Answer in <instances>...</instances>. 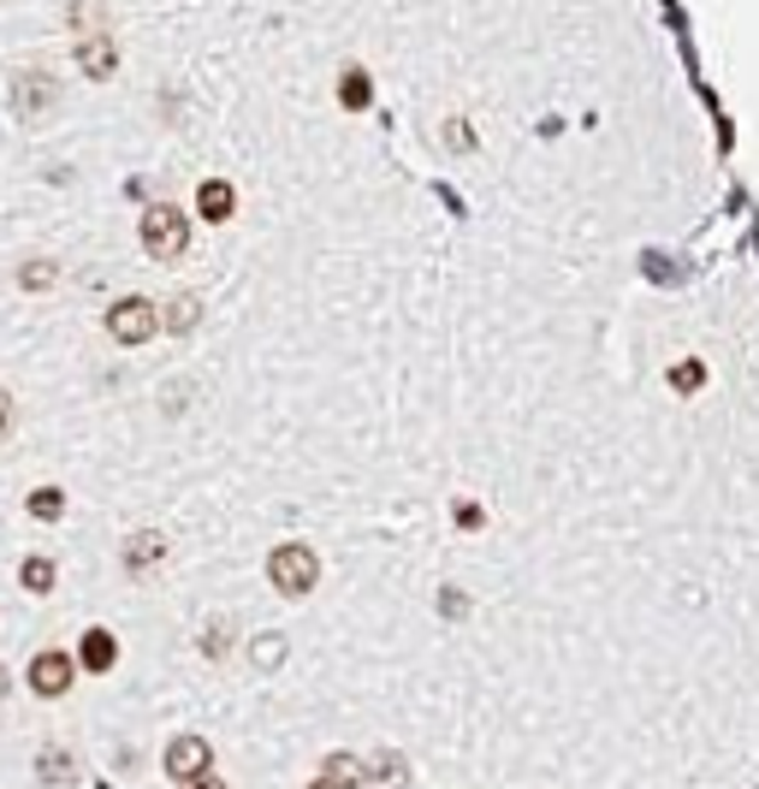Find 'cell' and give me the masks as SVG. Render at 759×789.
<instances>
[{"instance_id": "1", "label": "cell", "mask_w": 759, "mask_h": 789, "mask_svg": "<svg viewBox=\"0 0 759 789\" xmlns=\"http://www.w3.org/2000/svg\"><path fill=\"white\" fill-rule=\"evenodd\" d=\"M190 244V220L172 209V202H154V209L143 214V250L154 255V262H179Z\"/></svg>"}, {"instance_id": "2", "label": "cell", "mask_w": 759, "mask_h": 789, "mask_svg": "<svg viewBox=\"0 0 759 789\" xmlns=\"http://www.w3.org/2000/svg\"><path fill=\"white\" fill-rule=\"evenodd\" d=\"M108 333L119 338V345H143V338L161 333V315H154L149 297H119L108 308Z\"/></svg>"}, {"instance_id": "3", "label": "cell", "mask_w": 759, "mask_h": 789, "mask_svg": "<svg viewBox=\"0 0 759 789\" xmlns=\"http://www.w3.org/2000/svg\"><path fill=\"white\" fill-rule=\"evenodd\" d=\"M267 576H273V588L280 594H308L315 588V576H321V564L308 546H280V553L267 558Z\"/></svg>"}, {"instance_id": "4", "label": "cell", "mask_w": 759, "mask_h": 789, "mask_svg": "<svg viewBox=\"0 0 759 789\" xmlns=\"http://www.w3.org/2000/svg\"><path fill=\"white\" fill-rule=\"evenodd\" d=\"M72 654H60V647H48V654H37L30 659V689H37L42 700H54V695H65L72 689Z\"/></svg>"}, {"instance_id": "5", "label": "cell", "mask_w": 759, "mask_h": 789, "mask_svg": "<svg viewBox=\"0 0 759 789\" xmlns=\"http://www.w3.org/2000/svg\"><path fill=\"white\" fill-rule=\"evenodd\" d=\"M209 760H214V748L202 742V736H172V742H166V771H172L179 783L209 778Z\"/></svg>"}, {"instance_id": "6", "label": "cell", "mask_w": 759, "mask_h": 789, "mask_svg": "<svg viewBox=\"0 0 759 789\" xmlns=\"http://www.w3.org/2000/svg\"><path fill=\"white\" fill-rule=\"evenodd\" d=\"M161 558H166V535H161V528H136V535L125 540V570L131 576H149Z\"/></svg>"}, {"instance_id": "7", "label": "cell", "mask_w": 759, "mask_h": 789, "mask_svg": "<svg viewBox=\"0 0 759 789\" xmlns=\"http://www.w3.org/2000/svg\"><path fill=\"white\" fill-rule=\"evenodd\" d=\"M78 72H83V78H95V83H101V78H113V72H119V48H113L108 37H90V42L78 48Z\"/></svg>"}, {"instance_id": "8", "label": "cell", "mask_w": 759, "mask_h": 789, "mask_svg": "<svg viewBox=\"0 0 759 789\" xmlns=\"http://www.w3.org/2000/svg\"><path fill=\"white\" fill-rule=\"evenodd\" d=\"M78 665H83V671H113V665H119V641L108 636V629H90V636H83V647H78Z\"/></svg>"}, {"instance_id": "9", "label": "cell", "mask_w": 759, "mask_h": 789, "mask_svg": "<svg viewBox=\"0 0 759 789\" xmlns=\"http://www.w3.org/2000/svg\"><path fill=\"white\" fill-rule=\"evenodd\" d=\"M37 778H42V783H72V778H78L72 753H65V748H42V753H37Z\"/></svg>"}, {"instance_id": "10", "label": "cell", "mask_w": 759, "mask_h": 789, "mask_svg": "<svg viewBox=\"0 0 759 789\" xmlns=\"http://www.w3.org/2000/svg\"><path fill=\"white\" fill-rule=\"evenodd\" d=\"M196 209H202V220H226L232 214V184L209 179V184H202V196H196Z\"/></svg>"}, {"instance_id": "11", "label": "cell", "mask_w": 759, "mask_h": 789, "mask_svg": "<svg viewBox=\"0 0 759 789\" xmlns=\"http://www.w3.org/2000/svg\"><path fill=\"white\" fill-rule=\"evenodd\" d=\"M54 108V83L48 78H24L19 83V113H48Z\"/></svg>"}, {"instance_id": "12", "label": "cell", "mask_w": 759, "mask_h": 789, "mask_svg": "<svg viewBox=\"0 0 759 789\" xmlns=\"http://www.w3.org/2000/svg\"><path fill=\"white\" fill-rule=\"evenodd\" d=\"M60 510H65L60 487H37V493H30V517H37V523H60Z\"/></svg>"}, {"instance_id": "13", "label": "cell", "mask_w": 759, "mask_h": 789, "mask_svg": "<svg viewBox=\"0 0 759 789\" xmlns=\"http://www.w3.org/2000/svg\"><path fill=\"white\" fill-rule=\"evenodd\" d=\"M19 581H24L30 594H48V588H54V558H24Z\"/></svg>"}, {"instance_id": "14", "label": "cell", "mask_w": 759, "mask_h": 789, "mask_svg": "<svg viewBox=\"0 0 759 789\" xmlns=\"http://www.w3.org/2000/svg\"><path fill=\"white\" fill-rule=\"evenodd\" d=\"M368 783L380 789V783H404V760L398 753H380V760L368 766Z\"/></svg>"}, {"instance_id": "15", "label": "cell", "mask_w": 759, "mask_h": 789, "mask_svg": "<svg viewBox=\"0 0 759 789\" xmlns=\"http://www.w3.org/2000/svg\"><path fill=\"white\" fill-rule=\"evenodd\" d=\"M196 315H202V303H196V297H179V303L166 308V327L184 333V327H196Z\"/></svg>"}, {"instance_id": "16", "label": "cell", "mask_w": 759, "mask_h": 789, "mask_svg": "<svg viewBox=\"0 0 759 789\" xmlns=\"http://www.w3.org/2000/svg\"><path fill=\"white\" fill-rule=\"evenodd\" d=\"M321 778H333V783H344V789H351V783L362 778V766L351 760V753H333V760H326V771H321Z\"/></svg>"}, {"instance_id": "17", "label": "cell", "mask_w": 759, "mask_h": 789, "mask_svg": "<svg viewBox=\"0 0 759 789\" xmlns=\"http://www.w3.org/2000/svg\"><path fill=\"white\" fill-rule=\"evenodd\" d=\"M19 280H24V291H48L54 285V262H24Z\"/></svg>"}, {"instance_id": "18", "label": "cell", "mask_w": 759, "mask_h": 789, "mask_svg": "<svg viewBox=\"0 0 759 789\" xmlns=\"http://www.w3.org/2000/svg\"><path fill=\"white\" fill-rule=\"evenodd\" d=\"M202 654H209V659H220V654H226V624H214L209 636H202Z\"/></svg>"}, {"instance_id": "19", "label": "cell", "mask_w": 759, "mask_h": 789, "mask_svg": "<svg viewBox=\"0 0 759 789\" xmlns=\"http://www.w3.org/2000/svg\"><path fill=\"white\" fill-rule=\"evenodd\" d=\"M12 422H19V404H12V392H0V434H12Z\"/></svg>"}, {"instance_id": "20", "label": "cell", "mask_w": 759, "mask_h": 789, "mask_svg": "<svg viewBox=\"0 0 759 789\" xmlns=\"http://www.w3.org/2000/svg\"><path fill=\"white\" fill-rule=\"evenodd\" d=\"M179 789H226L220 778H190V783H179Z\"/></svg>"}, {"instance_id": "21", "label": "cell", "mask_w": 759, "mask_h": 789, "mask_svg": "<svg viewBox=\"0 0 759 789\" xmlns=\"http://www.w3.org/2000/svg\"><path fill=\"white\" fill-rule=\"evenodd\" d=\"M7 689H12V677H7V665H0V700H7Z\"/></svg>"}, {"instance_id": "22", "label": "cell", "mask_w": 759, "mask_h": 789, "mask_svg": "<svg viewBox=\"0 0 759 789\" xmlns=\"http://www.w3.org/2000/svg\"><path fill=\"white\" fill-rule=\"evenodd\" d=\"M308 789H344V783H333V778H315V783H308Z\"/></svg>"}]
</instances>
